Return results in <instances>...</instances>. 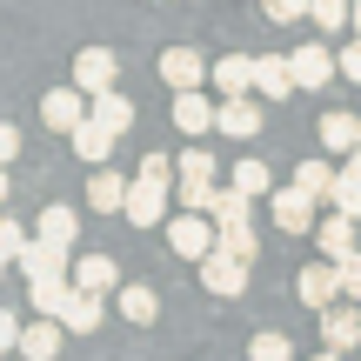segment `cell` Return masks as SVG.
I'll list each match as a JSON object with an SVG mask.
<instances>
[{
  "instance_id": "13",
  "label": "cell",
  "mask_w": 361,
  "mask_h": 361,
  "mask_svg": "<svg viewBox=\"0 0 361 361\" xmlns=\"http://www.w3.org/2000/svg\"><path fill=\"white\" fill-rule=\"evenodd\" d=\"M174 128L194 134V141H201V134H221V107L207 101V94H174Z\"/></svg>"
},
{
  "instance_id": "29",
  "label": "cell",
  "mask_w": 361,
  "mask_h": 361,
  "mask_svg": "<svg viewBox=\"0 0 361 361\" xmlns=\"http://www.w3.org/2000/svg\"><path fill=\"white\" fill-rule=\"evenodd\" d=\"M94 121H101V128H114V134H128L134 128V101H128V94H101V101H94Z\"/></svg>"
},
{
  "instance_id": "44",
  "label": "cell",
  "mask_w": 361,
  "mask_h": 361,
  "mask_svg": "<svg viewBox=\"0 0 361 361\" xmlns=\"http://www.w3.org/2000/svg\"><path fill=\"white\" fill-rule=\"evenodd\" d=\"M348 34H355V40H361V0H355V27H348Z\"/></svg>"
},
{
  "instance_id": "11",
  "label": "cell",
  "mask_w": 361,
  "mask_h": 361,
  "mask_svg": "<svg viewBox=\"0 0 361 361\" xmlns=\"http://www.w3.org/2000/svg\"><path fill=\"white\" fill-rule=\"evenodd\" d=\"M168 194H174V188H161V180H141V174H134L128 221H134V228H161V221H168Z\"/></svg>"
},
{
  "instance_id": "32",
  "label": "cell",
  "mask_w": 361,
  "mask_h": 361,
  "mask_svg": "<svg viewBox=\"0 0 361 361\" xmlns=\"http://www.w3.org/2000/svg\"><path fill=\"white\" fill-rule=\"evenodd\" d=\"M228 188H234V194H247V201H255V194H268V168H261V161H241V168L228 174Z\"/></svg>"
},
{
  "instance_id": "23",
  "label": "cell",
  "mask_w": 361,
  "mask_h": 361,
  "mask_svg": "<svg viewBox=\"0 0 361 361\" xmlns=\"http://www.w3.org/2000/svg\"><path fill=\"white\" fill-rule=\"evenodd\" d=\"M27 301L40 308V322H61L67 301H74V281H67V274H54V281H27Z\"/></svg>"
},
{
  "instance_id": "31",
  "label": "cell",
  "mask_w": 361,
  "mask_h": 361,
  "mask_svg": "<svg viewBox=\"0 0 361 361\" xmlns=\"http://www.w3.org/2000/svg\"><path fill=\"white\" fill-rule=\"evenodd\" d=\"M247 361H295V341L274 335V328H261V335L247 341Z\"/></svg>"
},
{
  "instance_id": "10",
  "label": "cell",
  "mask_w": 361,
  "mask_h": 361,
  "mask_svg": "<svg viewBox=\"0 0 361 361\" xmlns=\"http://www.w3.org/2000/svg\"><path fill=\"white\" fill-rule=\"evenodd\" d=\"M322 348H335V355L361 348V308L355 301H335V308L322 314Z\"/></svg>"
},
{
  "instance_id": "6",
  "label": "cell",
  "mask_w": 361,
  "mask_h": 361,
  "mask_svg": "<svg viewBox=\"0 0 361 361\" xmlns=\"http://www.w3.org/2000/svg\"><path fill=\"white\" fill-rule=\"evenodd\" d=\"M161 80H168L174 94H201V80H214V67H207L194 47H168L161 54Z\"/></svg>"
},
{
  "instance_id": "12",
  "label": "cell",
  "mask_w": 361,
  "mask_h": 361,
  "mask_svg": "<svg viewBox=\"0 0 361 361\" xmlns=\"http://www.w3.org/2000/svg\"><path fill=\"white\" fill-rule=\"evenodd\" d=\"M274 228L281 234H314L322 221H314V201L301 188H274Z\"/></svg>"
},
{
  "instance_id": "7",
  "label": "cell",
  "mask_w": 361,
  "mask_h": 361,
  "mask_svg": "<svg viewBox=\"0 0 361 361\" xmlns=\"http://www.w3.org/2000/svg\"><path fill=\"white\" fill-rule=\"evenodd\" d=\"M288 61H295V87H308V94H314V87H328V80L341 74V61L328 54V40H308V47H295Z\"/></svg>"
},
{
  "instance_id": "45",
  "label": "cell",
  "mask_w": 361,
  "mask_h": 361,
  "mask_svg": "<svg viewBox=\"0 0 361 361\" xmlns=\"http://www.w3.org/2000/svg\"><path fill=\"white\" fill-rule=\"evenodd\" d=\"M7 194H13V188H7V168H0V201H7Z\"/></svg>"
},
{
  "instance_id": "14",
  "label": "cell",
  "mask_w": 361,
  "mask_h": 361,
  "mask_svg": "<svg viewBox=\"0 0 361 361\" xmlns=\"http://www.w3.org/2000/svg\"><path fill=\"white\" fill-rule=\"evenodd\" d=\"M314 247H322V261H348V255H361V241H355V221L328 207V221L314 228Z\"/></svg>"
},
{
  "instance_id": "33",
  "label": "cell",
  "mask_w": 361,
  "mask_h": 361,
  "mask_svg": "<svg viewBox=\"0 0 361 361\" xmlns=\"http://www.w3.org/2000/svg\"><path fill=\"white\" fill-rule=\"evenodd\" d=\"M27 247H34V234H27L20 221H7V214H0V261H20Z\"/></svg>"
},
{
  "instance_id": "22",
  "label": "cell",
  "mask_w": 361,
  "mask_h": 361,
  "mask_svg": "<svg viewBox=\"0 0 361 361\" xmlns=\"http://www.w3.org/2000/svg\"><path fill=\"white\" fill-rule=\"evenodd\" d=\"M34 234H40V241H54V247H67V255H74V241H80V214H74V207H61V201H54L47 214L34 221Z\"/></svg>"
},
{
  "instance_id": "8",
  "label": "cell",
  "mask_w": 361,
  "mask_h": 361,
  "mask_svg": "<svg viewBox=\"0 0 361 361\" xmlns=\"http://www.w3.org/2000/svg\"><path fill=\"white\" fill-rule=\"evenodd\" d=\"M255 94H261V101H288V94H301L295 87V61H288V54H255Z\"/></svg>"
},
{
  "instance_id": "35",
  "label": "cell",
  "mask_w": 361,
  "mask_h": 361,
  "mask_svg": "<svg viewBox=\"0 0 361 361\" xmlns=\"http://www.w3.org/2000/svg\"><path fill=\"white\" fill-rule=\"evenodd\" d=\"M261 13L274 27H295V20H308V0H261Z\"/></svg>"
},
{
  "instance_id": "19",
  "label": "cell",
  "mask_w": 361,
  "mask_h": 361,
  "mask_svg": "<svg viewBox=\"0 0 361 361\" xmlns=\"http://www.w3.org/2000/svg\"><path fill=\"white\" fill-rule=\"evenodd\" d=\"M174 180H180V188H174V194H207V188H214V154H207V147H201V141H194V147H188V154H180V161H174Z\"/></svg>"
},
{
  "instance_id": "1",
  "label": "cell",
  "mask_w": 361,
  "mask_h": 361,
  "mask_svg": "<svg viewBox=\"0 0 361 361\" xmlns=\"http://www.w3.org/2000/svg\"><path fill=\"white\" fill-rule=\"evenodd\" d=\"M114 80H121V54H114V47H80V54H74V87L87 94V101L114 94Z\"/></svg>"
},
{
  "instance_id": "5",
  "label": "cell",
  "mask_w": 361,
  "mask_h": 361,
  "mask_svg": "<svg viewBox=\"0 0 361 361\" xmlns=\"http://www.w3.org/2000/svg\"><path fill=\"white\" fill-rule=\"evenodd\" d=\"M201 288H207V295H221V301H241L247 295V261H234V255H221V247H214V255L201 261Z\"/></svg>"
},
{
  "instance_id": "18",
  "label": "cell",
  "mask_w": 361,
  "mask_h": 361,
  "mask_svg": "<svg viewBox=\"0 0 361 361\" xmlns=\"http://www.w3.org/2000/svg\"><path fill=\"white\" fill-rule=\"evenodd\" d=\"M295 188L308 194L314 207H335V188H341V174H335V161H301V168H295Z\"/></svg>"
},
{
  "instance_id": "20",
  "label": "cell",
  "mask_w": 361,
  "mask_h": 361,
  "mask_svg": "<svg viewBox=\"0 0 361 361\" xmlns=\"http://www.w3.org/2000/svg\"><path fill=\"white\" fill-rule=\"evenodd\" d=\"M221 134H228V141H255V134H261V101H255V94L221 101Z\"/></svg>"
},
{
  "instance_id": "37",
  "label": "cell",
  "mask_w": 361,
  "mask_h": 361,
  "mask_svg": "<svg viewBox=\"0 0 361 361\" xmlns=\"http://www.w3.org/2000/svg\"><path fill=\"white\" fill-rule=\"evenodd\" d=\"M335 214H348V221H361V188L348 174H341V188H335Z\"/></svg>"
},
{
  "instance_id": "41",
  "label": "cell",
  "mask_w": 361,
  "mask_h": 361,
  "mask_svg": "<svg viewBox=\"0 0 361 361\" xmlns=\"http://www.w3.org/2000/svg\"><path fill=\"white\" fill-rule=\"evenodd\" d=\"M13 154H20V134H13V121H0V168H13Z\"/></svg>"
},
{
  "instance_id": "27",
  "label": "cell",
  "mask_w": 361,
  "mask_h": 361,
  "mask_svg": "<svg viewBox=\"0 0 361 361\" xmlns=\"http://www.w3.org/2000/svg\"><path fill=\"white\" fill-rule=\"evenodd\" d=\"M101 314H107V301H101V295H80V288H74V301H67L61 328H67V335H94V328H101Z\"/></svg>"
},
{
  "instance_id": "24",
  "label": "cell",
  "mask_w": 361,
  "mask_h": 361,
  "mask_svg": "<svg viewBox=\"0 0 361 361\" xmlns=\"http://www.w3.org/2000/svg\"><path fill=\"white\" fill-rule=\"evenodd\" d=\"M20 274H27V281H54V274H67V247H54V241L34 234V247L20 255Z\"/></svg>"
},
{
  "instance_id": "3",
  "label": "cell",
  "mask_w": 361,
  "mask_h": 361,
  "mask_svg": "<svg viewBox=\"0 0 361 361\" xmlns=\"http://www.w3.org/2000/svg\"><path fill=\"white\" fill-rule=\"evenodd\" d=\"M40 121H47L54 134H80V128L94 121V101L74 87V80H67V87H54L47 101H40Z\"/></svg>"
},
{
  "instance_id": "26",
  "label": "cell",
  "mask_w": 361,
  "mask_h": 361,
  "mask_svg": "<svg viewBox=\"0 0 361 361\" xmlns=\"http://www.w3.org/2000/svg\"><path fill=\"white\" fill-rule=\"evenodd\" d=\"M114 141H121L114 128H101V121H87V128L74 134V154L87 161V168H107V154H114Z\"/></svg>"
},
{
  "instance_id": "39",
  "label": "cell",
  "mask_w": 361,
  "mask_h": 361,
  "mask_svg": "<svg viewBox=\"0 0 361 361\" xmlns=\"http://www.w3.org/2000/svg\"><path fill=\"white\" fill-rule=\"evenodd\" d=\"M20 335H27V328H20V314H13V308H0V355H7V348H20Z\"/></svg>"
},
{
  "instance_id": "16",
  "label": "cell",
  "mask_w": 361,
  "mask_h": 361,
  "mask_svg": "<svg viewBox=\"0 0 361 361\" xmlns=\"http://www.w3.org/2000/svg\"><path fill=\"white\" fill-rule=\"evenodd\" d=\"M214 87H221V101L255 94V54H221L214 61Z\"/></svg>"
},
{
  "instance_id": "46",
  "label": "cell",
  "mask_w": 361,
  "mask_h": 361,
  "mask_svg": "<svg viewBox=\"0 0 361 361\" xmlns=\"http://www.w3.org/2000/svg\"><path fill=\"white\" fill-rule=\"evenodd\" d=\"M0 281H7V261H0Z\"/></svg>"
},
{
  "instance_id": "25",
  "label": "cell",
  "mask_w": 361,
  "mask_h": 361,
  "mask_svg": "<svg viewBox=\"0 0 361 361\" xmlns=\"http://www.w3.org/2000/svg\"><path fill=\"white\" fill-rule=\"evenodd\" d=\"M67 348V328L61 322H27V335H20V355L27 361H54Z\"/></svg>"
},
{
  "instance_id": "42",
  "label": "cell",
  "mask_w": 361,
  "mask_h": 361,
  "mask_svg": "<svg viewBox=\"0 0 361 361\" xmlns=\"http://www.w3.org/2000/svg\"><path fill=\"white\" fill-rule=\"evenodd\" d=\"M341 174H348V180H355V188H361V154H348V168H341Z\"/></svg>"
},
{
  "instance_id": "9",
  "label": "cell",
  "mask_w": 361,
  "mask_h": 361,
  "mask_svg": "<svg viewBox=\"0 0 361 361\" xmlns=\"http://www.w3.org/2000/svg\"><path fill=\"white\" fill-rule=\"evenodd\" d=\"M128 194H134L128 174H114V168H94L87 174V207H94V214H128Z\"/></svg>"
},
{
  "instance_id": "15",
  "label": "cell",
  "mask_w": 361,
  "mask_h": 361,
  "mask_svg": "<svg viewBox=\"0 0 361 361\" xmlns=\"http://www.w3.org/2000/svg\"><path fill=\"white\" fill-rule=\"evenodd\" d=\"M314 134H322V147H328V154H341V161L361 154V114H322V121H314Z\"/></svg>"
},
{
  "instance_id": "34",
  "label": "cell",
  "mask_w": 361,
  "mask_h": 361,
  "mask_svg": "<svg viewBox=\"0 0 361 361\" xmlns=\"http://www.w3.org/2000/svg\"><path fill=\"white\" fill-rule=\"evenodd\" d=\"M221 255H234V261H247V268H255V255H261L255 228H228V234H221Z\"/></svg>"
},
{
  "instance_id": "21",
  "label": "cell",
  "mask_w": 361,
  "mask_h": 361,
  "mask_svg": "<svg viewBox=\"0 0 361 361\" xmlns=\"http://www.w3.org/2000/svg\"><path fill=\"white\" fill-rule=\"evenodd\" d=\"M114 301H121V322H134V328H154V322H161V295H154L147 281H128Z\"/></svg>"
},
{
  "instance_id": "4",
  "label": "cell",
  "mask_w": 361,
  "mask_h": 361,
  "mask_svg": "<svg viewBox=\"0 0 361 361\" xmlns=\"http://www.w3.org/2000/svg\"><path fill=\"white\" fill-rule=\"evenodd\" d=\"M295 301H301V308H314V314H328V308L341 301V268H335V261L301 268V274H295Z\"/></svg>"
},
{
  "instance_id": "38",
  "label": "cell",
  "mask_w": 361,
  "mask_h": 361,
  "mask_svg": "<svg viewBox=\"0 0 361 361\" xmlns=\"http://www.w3.org/2000/svg\"><path fill=\"white\" fill-rule=\"evenodd\" d=\"M335 268H341V301H361V255L335 261Z\"/></svg>"
},
{
  "instance_id": "28",
  "label": "cell",
  "mask_w": 361,
  "mask_h": 361,
  "mask_svg": "<svg viewBox=\"0 0 361 361\" xmlns=\"http://www.w3.org/2000/svg\"><path fill=\"white\" fill-rule=\"evenodd\" d=\"M308 20L322 34H341V27H355V0H308Z\"/></svg>"
},
{
  "instance_id": "17",
  "label": "cell",
  "mask_w": 361,
  "mask_h": 361,
  "mask_svg": "<svg viewBox=\"0 0 361 361\" xmlns=\"http://www.w3.org/2000/svg\"><path fill=\"white\" fill-rule=\"evenodd\" d=\"M74 288L80 295H121V268L107 255H80L74 261Z\"/></svg>"
},
{
  "instance_id": "40",
  "label": "cell",
  "mask_w": 361,
  "mask_h": 361,
  "mask_svg": "<svg viewBox=\"0 0 361 361\" xmlns=\"http://www.w3.org/2000/svg\"><path fill=\"white\" fill-rule=\"evenodd\" d=\"M141 180H161V188H168V180H174V161L168 154H147L141 161Z\"/></svg>"
},
{
  "instance_id": "43",
  "label": "cell",
  "mask_w": 361,
  "mask_h": 361,
  "mask_svg": "<svg viewBox=\"0 0 361 361\" xmlns=\"http://www.w3.org/2000/svg\"><path fill=\"white\" fill-rule=\"evenodd\" d=\"M314 361H348V355H335V348H322V355H314Z\"/></svg>"
},
{
  "instance_id": "30",
  "label": "cell",
  "mask_w": 361,
  "mask_h": 361,
  "mask_svg": "<svg viewBox=\"0 0 361 361\" xmlns=\"http://www.w3.org/2000/svg\"><path fill=\"white\" fill-rule=\"evenodd\" d=\"M247 207H255V201H247V194L221 188V201H214V214H207V221H214L221 234H228V228H247Z\"/></svg>"
},
{
  "instance_id": "2",
  "label": "cell",
  "mask_w": 361,
  "mask_h": 361,
  "mask_svg": "<svg viewBox=\"0 0 361 361\" xmlns=\"http://www.w3.org/2000/svg\"><path fill=\"white\" fill-rule=\"evenodd\" d=\"M168 247H174L180 261L201 268V261L221 247V228H214V221H201V214H174V221H168Z\"/></svg>"
},
{
  "instance_id": "36",
  "label": "cell",
  "mask_w": 361,
  "mask_h": 361,
  "mask_svg": "<svg viewBox=\"0 0 361 361\" xmlns=\"http://www.w3.org/2000/svg\"><path fill=\"white\" fill-rule=\"evenodd\" d=\"M335 61H341V80H355V87H361V40H341Z\"/></svg>"
}]
</instances>
